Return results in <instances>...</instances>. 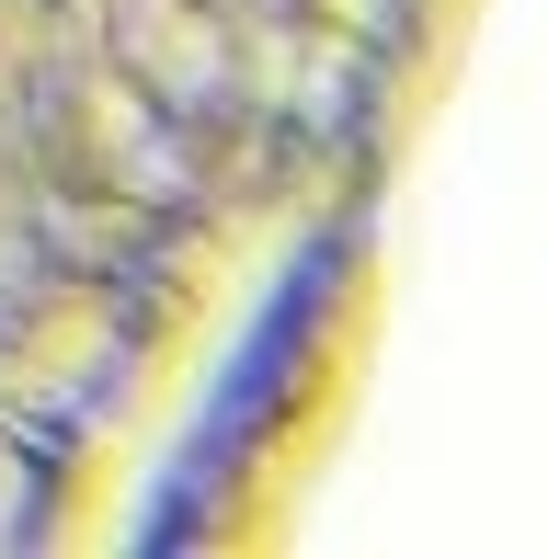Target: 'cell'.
Instances as JSON below:
<instances>
[{"mask_svg":"<svg viewBox=\"0 0 548 559\" xmlns=\"http://www.w3.org/2000/svg\"><path fill=\"white\" fill-rule=\"evenodd\" d=\"M35 525V468H23V435L0 423V537H23Z\"/></svg>","mask_w":548,"mask_h":559,"instance_id":"6da1fadb","label":"cell"}]
</instances>
